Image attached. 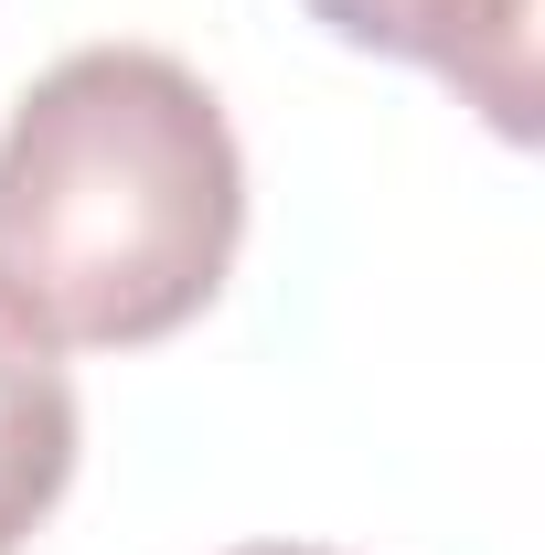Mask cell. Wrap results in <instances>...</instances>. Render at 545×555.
I'll list each match as a JSON object with an SVG mask.
<instances>
[{"label":"cell","instance_id":"cell-1","mask_svg":"<svg viewBox=\"0 0 545 555\" xmlns=\"http://www.w3.org/2000/svg\"><path fill=\"white\" fill-rule=\"evenodd\" d=\"M246 235L214 86L150 43H86L0 129V288L43 343L139 352L204 321Z\"/></svg>","mask_w":545,"mask_h":555},{"label":"cell","instance_id":"cell-2","mask_svg":"<svg viewBox=\"0 0 545 555\" xmlns=\"http://www.w3.org/2000/svg\"><path fill=\"white\" fill-rule=\"evenodd\" d=\"M310 22L353 54L428 65L503 139H535V0H310Z\"/></svg>","mask_w":545,"mask_h":555},{"label":"cell","instance_id":"cell-3","mask_svg":"<svg viewBox=\"0 0 545 555\" xmlns=\"http://www.w3.org/2000/svg\"><path fill=\"white\" fill-rule=\"evenodd\" d=\"M75 481V385L65 343H43L11 288H0V555L33 545V524L65 502Z\"/></svg>","mask_w":545,"mask_h":555},{"label":"cell","instance_id":"cell-4","mask_svg":"<svg viewBox=\"0 0 545 555\" xmlns=\"http://www.w3.org/2000/svg\"><path fill=\"white\" fill-rule=\"evenodd\" d=\"M236 555H332V545H236Z\"/></svg>","mask_w":545,"mask_h":555}]
</instances>
